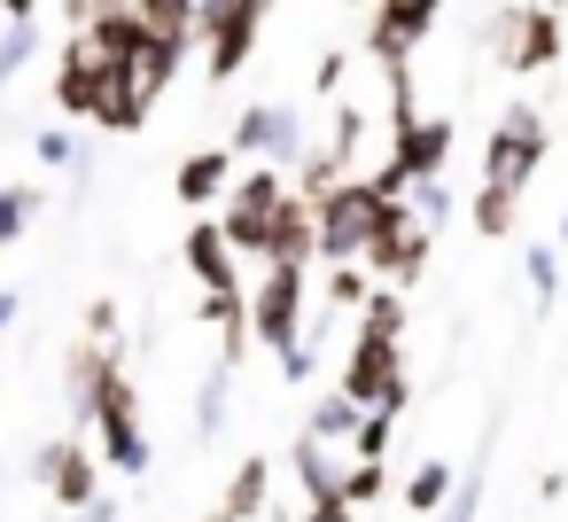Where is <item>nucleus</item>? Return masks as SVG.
I'll return each instance as SVG.
<instances>
[{"instance_id":"obj_1","label":"nucleus","mask_w":568,"mask_h":522,"mask_svg":"<svg viewBox=\"0 0 568 522\" xmlns=\"http://www.w3.org/2000/svg\"><path fill=\"white\" fill-rule=\"evenodd\" d=\"M405 297L397 289H366L358 304V335H351V359H343V398L351 405H374V413H405Z\"/></svg>"},{"instance_id":"obj_2","label":"nucleus","mask_w":568,"mask_h":522,"mask_svg":"<svg viewBox=\"0 0 568 522\" xmlns=\"http://www.w3.org/2000/svg\"><path fill=\"white\" fill-rule=\"evenodd\" d=\"M250 343L281 359L288 382H312V343H304V265H265V281H242Z\"/></svg>"},{"instance_id":"obj_3","label":"nucleus","mask_w":568,"mask_h":522,"mask_svg":"<svg viewBox=\"0 0 568 522\" xmlns=\"http://www.w3.org/2000/svg\"><path fill=\"white\" fill-rule=\"evenodd\" d=\"M382 203H397V195H374V180H335L327 195H312V258L358 265L382 227Z\"/></svg>"},{"instance_id":"obj_4","label":"nucleus","mask_w":568,"mask_h":522,"mask_svg":"<svg viewBox=\"0 0 568 522\" xmlns=\"http://www.w3.org/2000/svg\"><path fill=\"white\" fill-rule=\"evenodd\" d=\"M87 421H94V436H102V460L118 468V475H149L156 468V452H149V429H141V390H133V374L110 359L102 367V382H94V398H87Z\"/></svg>"},{"instance_id":"obj_5","label":"nucleus","mask_w":568,"mask_h":522,"mask_svg":"<svg viewBox=\"0 0 568 522\" xmlns=\"http://www.w3.org/2000/svg\"><path fill=\"white\" fill-rule=\"evenodd\" d=\"M265 17H273V0H195V40H203V71L226 87L257 40H265Z\"/></svg>"},{"instance_id":"obj_6","label":"nucleus","mask_w":568,"mask_h":522,"mask_svg":"<svg viewBox=\"0 0 568 522\" xmlns=\"http://www.w3.org/2000/svg\"><path fill=\"white\" fill-rule=\"evenodd\" d=\"M444 157H452V118H397L389 126V164H374V195H405L413 180H444Z\"/></svg>"},{"instance_id":"obj_7","label":"nucleus","mask_w":568,"mask_h":522,"mask_svg":"<svg viewBox=\"0 0 568 522\" xmlns=\"http://www.w3.org/2000/svg\"><path fill=\"white\" fill-rule=\"evenodd\" d=\"M537 164H545V118L529 110V102H514V110H498V126H490V149H483V188H529L537 180Z\"/></svg>"},{"instance_id":"obj_8","label":"nucleus","mask_w":568,"mask_h":522,"mask_svg":"<svg viewBox=\"0 0 568 522\" xmlns=\"http://www.w3.org/2000/svg\"><path fill=\"white\" fill-rule=\"evenodd\" d=\"M281 195H288V180H281L273 164H250V172L226 180V219H219V234H226L234 258H265V227H273V203H281Z\"/></svg>"},{"instance_id":"obj_9","label":"nucleus","mask_w":568,"mask_h":522,"mask_svg":"<svg viewBox=\"0 0 568 522\" xmlns=\"http://www.w3.org/2000/svg\"><path fill=\"white\" fill-rule=\"evenodd\" d=\"M110 79H118V56H110L94 32H71L63 56H55V110H63V118H94L102 94H110Z\"/></svg>"},{"instance_id":"obj_10","label":"nucleus","mask_w":568,"mask_h":522,"mask_svg":"<svg viewBox=\"0 0 568 522\" xmlns=\"http://www.w3.org/2000/svg\"><path fill=\"white\" fill-rule=\"evenodd\" d=\"M226 157H257V164L288 172V164L304 157V118H296V102H250V110L234 118Z\"/></svg>"},{"instance_id":"obj_11","label":"nucleus","mask_w":568,"mask_h":522,"mask_svg":"<svg viewBox=\"0 0 568 522\" xmlns=\"http://www.w3.org/2000/svg\"><path fill=\"white\" fill-rule=\"evenodd\" d=\"M366 9H374V24H366V56H374L382 71H397V63H413V48L436 32L444 0H366Z\"/></svg>"},{"instance_id":"obj_12","label":"nucleus","mask_w":568,"mask_h":522,"mask_svg":"<svg viewBox=\"0 0 568 522\" xmlns=\"http://www.w3.org/2000/svg\"><path fill=\"white\" fill-rule=\"evenodd\" d=\"M358 265L382 273L389 289H397V281H420V265H428V227H420L405 203H382V227H374V242H366Z\"/></svg>"},{"instance_id":"obj_13","label":"nucleus","mask_w":568,"mask_h":522,"mask_svg":"<svg viewBox=\"0 0 568 522\" xmlns=\"http://www.w3.org/2000/svg\"><path fill=\"white\" fill-rule=\"evenodd\" d=\"M490 32H498V63H506L514 79L560 63V9H514V17H498Z\"/></svg>"},{"instance_id":"obj_14","label":"nucleus","mask_w":568,"mask_h":522,"mask_svg":"<svg viewBox=\"0 0 568 522\" xmlns=\"http://www.w3.org/2000/svg\"><path fill=\"white\" fill-rule=\"evenodd\" d=\"M32 475L48 483V499H55L63 514H79L87 499H102V468H94V452H87L79 436H55V444H40Z\"/></svg>"},{"instance_id":"obj_15","label":"nucleus","mask_w":568,"mask_h":522,"mask_svg":"<svg viewBox=\"0 0 568 522\" xmlns=\"http://www.w3.org/2000/svg\"><path fill=\"white\" fill-rule=\"evenodd\" d=\"M180 56H187V40H156V32H141V48H125L118 56V79L156 110V94L172 87V71H180Z\"/></svg>"},{"instance_id":"obj_16","label":"nucleus","mask_w":568,"mask_h":522,"mask_svg":"<svg viewBox=\"0 0 568 522\" xmlns=\"http://www.w3.org/2000/svg\"><path fill=\"white\" fill-rule=\"evenodd\" d=\"M180 258H187V273H195L203 289H242V258L226 250L219 219H195V227H187V242H180Z\"/></svg>"},{"instance_id":"obj_17","label":"nucleus","mask_w":568,"mask_h":522,"mask_svg":"<svg viewBox=\"0 0 568 522\" xmlns=\"http://www.w3.org/2000/svg\"><path fill=\"white\" fill-rule=\"evenodd\" d=\"M265 265H312V203H304V195H281V203H273Z\"/></svg>"},{"instance_id":"obj_18","label":"nucleus","mask_w":568,"mask_h":522,"mask_svg":"<svg viewBox=\"0 0 568 522\" xmlns=\"http://www.w3.org/2000/svg\"><path fill=\"white\" fill-rule=\"evenodd\" d=\"M226 180H234V157H226V149H195V157H180L172 195H180L187 211H203V203H219V195H226Z\"/></svg>"},{"instance_id":"obj_19","label":"nucleus","mask_w":568,"mask_h":522,"mask_svg":"<svg viewBox=\"0 0 568 522\" xmlns=\"http://www.w3.org/2000/svg\"><path fill=\"white\" fill-rule=\"evenodd\" d=\"M265 506H273V460H265V452H250V460H234L219 514H226V522H257Z\"/></svg>"},{"instance_id":"obj_20","label":"nucleus","mask_w":568,"mask_h":522,"mask_svg":"<svg viewBox=\"0 0 568 522\" xmlns=\"http://www.w3.org/2000/svg\"><path fill=\"white\" fill-rule=\"evenodd\" d=\"M226 413H234V359H211V374H203V390H195V436L211 444V436L226 429Z\"/></svg>"},{"instance_id":"obj_21","label":"nucleus","mask_w":568,"mask_h":522,"mask_svg":"<svg viewBox=\"0 0 568 522\" xmlns=\"http://www.w3.org/2000/svg\"><path fill=\"white\" fill-rule=\"evenodd\" d=\"M358 413H366V405H351L343 390H327V398L312 405V421H304V436H312V444H327V452H343V444L358 436Z\"/></svg>"},{"instance_id":"obj_22","label":"nucleus","mask_w":568,"mask_h":522,"mask_svg":"<svg viewBox=\"0 0 568 522\" xmlns=\"http://www.w3.org/2000/svg\"><path fill=\"white\" fill-rule=\"evenodd\" d=\"M125 9H133L141 32H156V40H195V0H125Z\"/></svg>"},{"instance_id":"obj_23","label":"nucleus","mask_w":568,"mask_h":522,"mask_svg":"<svg viewBox=\"0 0 568 522\" xmlns=\"http://www.w3.org/2000/svg\"><path fill=\"white\" fill-rule=\"evenodd\" d=\"M288 468H296V483H304V499H335V452L327 444H312V436H296V452H288Z\"/></svg>"},{"instance_id":"obj_24","label":"nucleus","mask_w":568,"mask_h":522,"mask_svg":"<svg viewBox=\"0 0 568 522\" xmlns=\"http://www.w3.org/2000/svg\"><path fill=\"white\" fill-rule=\"evenodd\" d=\"M467 219H475V234L506 242V234H514V219H521V195H514V188H475V211H467Z\"/></svg>"},{"instance_id":"obj_25","label":"nucleus","mask_w":568,"mask_h":522,"mask_svg":"<svg viewBox=\"0 0 568 522\" xmlns=\"http://www.w3.org/2000/svg\"><path fill=\"white\" fill-rule=\"evenodd\" d=\"M452 483H459L452 460H420V468L405 475V506H413V514H436V506L452 499Z\"/></svg>"},{"instance_id":"obj_26","label":"nucleus","mask_w":568,"mask_h":522,"mask_svg":"<svg viewBox=\"0 0 568 522\" xmlns=\"http://www.w3.org/2000/svg\"><path fill=\"white\" fill-rule=\"evenodd\" d=\"M521 281H529V304L545 312V304L560 297V250H552V242H529V250H521Z\"/></svg>"},{"instance_id":"obj_27","label":"nucleus","mask_w":568,"mask_h":522,"mask_svg":"<svg viewBox=\"0 0 568 522\" xmlns=\"http://www.w3.org/2000/svg\"><path fill=\"white\" fill-rule=\"evenodd\" d=\"M382 491H389V468H382V460H351V468L335 475V499H343L351 514H358V506H374Z\"/></svg>"},{"instance_id":"obj_28","label":"nucleus","mask_w":568,"mask_h":522,"mask_svg":"<svg viewBox=\"0 0 568 522\" xmlns=\"http://www.w3.org/2000/svg\"><path fill=\"white\" fill-rule=\"evenodd\" d=\"M389 436H397V413H358V436H351V460H389Z\"/></svg>"},{"instance_id":"obj_29","label":"nucleus","mask_w":568,"mask_h":522,"mask_svg":"<svg viewBox=\"0 0 568 522\" xmlns=\"http://www.w3.org/2000/svg\"><path fill=\"white\" fill-rule=\"evenodd\" d=\"M32 211H40V188H0V250L32 227Z\"/></svg>"},{"instance_id":"obj_30","label":"nucleus","mask_w":568,"mask_h":522,"mask_svg":"<svg viewBox=\"0 0 568 522\" xmlns=\"http://www.w3.org/2000/svg\"><path fill=\"white\" fill-rule=\"evenodd\" d=\"M366 289H374V273H366V265H327V304H335V312H358V304H366Z\"/></svg>"},{"instance_id":"obj_31","label":"nucleus","mask_w":568,"mask_h":522,"mask_svg":"<svg viewBox=\"0 0 568 522\" xmlns=\"http://www.w3.org/2000/svg\"><path fill=\"white\" fill-rule=\"evenodd\" d=\"M32 56H40V32H32V24H9V32H0V87H9Z\"/></svg>"},{"instance_id":"obj_32","label":"nucleus","mask_w":568,"mask_h":522,"mask_svg":"<svg viewBox=\"0 0 568 522\" xmlns=\"http://www.w3.org/2000/svg\"><path fill=\"white\" fill-rule=\"evenodd\" d=\"M475 514H483V475H459V483H452V499H444L428 522H475Z\"/></svg>"},{"instance_id":"obj_33","label":"nucleus","mask_w":568,"mask_h":522,"mask_svg":"<svg viewBox=\"0 0 568 522\" xmlns=\"http://www.w3.org/2000/svg\"><path fill=\"white\" fill-rule=\"evenodd\" d=\"M32 157H40V164H55V172H63V164H71V157H79V149H71V133H63V126H48V133H40V141H32Z\"/></svg>"},{"instance_id":"obj_34","label":"nucleus","mask_w":568,"mask_h":522,"mask_svg":"<svg viewBox=\"0 0 568 522\" xmlns=\"http://www.w3.org/2000/svg\"><path fill=\"white\" fill-rule=\"evenodd\" d=\"M87 328H94V343H110L118 351V304L102 297V304H87Z\"/></svg>"},{"instance_id":"obj_35","label":"nucleus","mask_w":568,"mask_h":522,"mask_svg":"<svg viewBox=\"0 0 568 522\" xmlns=\"http://www.w3.org/2000/svg\"><path fill=\"white\" fill-rule=\"evenodd\" d=\"M343 71H351V56H335V48H327V56H320V71H312V87H320V94H335V87H343Z\"/></svg>"},{"instance_id":"obj_36","label":"nucleus","mask_w":568,"mask_h":522,"mask_svg":"<svg viewBox=\"0 0 568 522\" xmlns=\"http://www.w3.org/2000/svg\"><path fill=\"white\" fill-rule=\"evenodd\" d=\"M304 522H358V514H351L343 499H312V506H304Z\"/></svg>"},{"instance_id":"obj_37","label":"nucleus","mask_w":568,"mask_h":522,"mask_svg":"<svg viewBox=\"0 0 568 522\" xmlns=\"http://www.w3.org/2000/svg\"><path fill=\"white\" fill-rule=\"evenodd\" d=\"M71 522H125V514H118V499H87Z\"/></svg>"},{"instance_id":"obj_38","label":"nucleus","mask_w":568,"mask_h":522,"mask_svg":"<svg viewBox=\"0 0 568 522\" xmlns=\"http://www.w3.org/2000/svg\"><path fill=\"white\" fill-rule=\"evenodd\" d=\"M0 17H9V24H32V17H40V0H0Z\"/></svg>"},{"instance_id":"obj_39","label":"nucleus","mask_w":568,"mask_h":522,"mask_svg":"<svg viewBox=\"0 0 568 522\" xmlns=\"http://www.w3.org/2000/svg\"><path fill=\"white\" fill-rule=\"evenodd\" d=\"M17 312H24V304H17V289H0V335L17 328Z\"/></svg>"},{"instance_id":"obj_40","label":"nucleus","mask_w":568,"mask_h":522,"mask_svg":"<svg viewBox=\"0 0 568 522\" xmlns=\"http://www.w3.org/2000/svg\"><path fill=\"white\" fill-rule=\"evenodd\" d=\"M63 17H71V32H79V24L94 17V0H63Z\"/></svg>"},{"instance_id":"obj_41","label":"nucleus","mask_w":568,"mask_h":522,"mask_svg":"<svg viewBox=\"0 0 568 522\" xmlns=\"http://www.w3.org/2000/svg\"><path fill=\"white\" fill-rule=\"evenodd\" d=\"M0 491H9V460H0Z\"/></svg>"},{"instance_id":"obj_42","label":"nucleus","mask_w":568,"mask_h":522,"mask_svg":"<svg viewBox=\"0 0 568 522\" xmlns=\"http://www.w3.org/2000/svg\"><path fill=\"white\" fill-rule=\"evenodd\" d=\"M560 242H568V211H560Z\"/></svg>"},{"instance_id":"obj_43","label":"nucleus","mask_w":568,"mask_h":522,"mask_svg":"<svg viewBox=\"0 0 568 522\" xmlns=\"http://www.w3.org/2000/svg\"><path fill=\"white\" fill-rule=\"evenodd\" d=\"M537 9H560V0H537Z\"/></svg>"},{"instance_id":"obj_44","label":"nucleus","mask_w":568,"mask_h":522,"mask_svg":"<svg viewBox=\"0 0 568 522\" xmlns=\"http://www.w3.org/2000/svg\"><path fill=\"white\" fill-rule=\"evenodd\" d=\"M343 9H366V0H343Z\"/></svg>"},{"instance_id":"obj_45","label":"nucleus","mask_w":568,"mask_h":522,"mask_svg":"<svg viewBox=\"0 0 568 522\" xmlns=\"http://www.w3.org/2000/svg\"><path fill=\"white\" fill-rule=\"evenodd\" d=\"M211 522H226V514H211Z\"/></svg>"}]
</instances>
